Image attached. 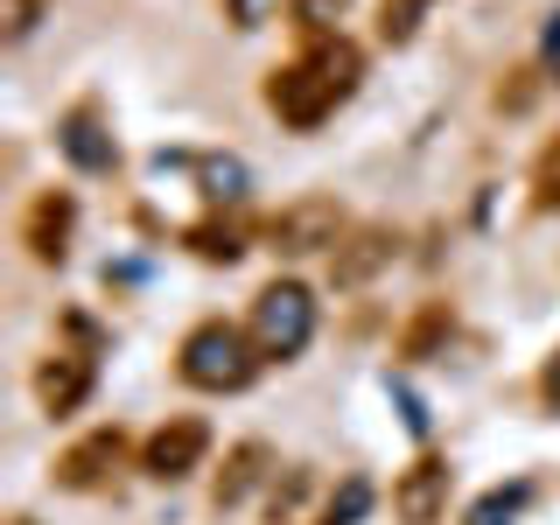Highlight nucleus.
I'll list each match as a JSON object with an SVG mask.
<instances>
[{"instance_id":"obj_1","label":"nucleus","mask_w":560,"mask_h":525,"mask_svg":"<svg viewBox=\"0 0 560 525\" xmlns=\"http://www.w3.org/2000/svg\"><path fill=\"white\" fill-rule=\"evenodd\" d=\"M358 78H364L358 43H343V35H315L302 57H288V63H280L273 78H267V105H273L280 127L315 133L350 92H358Z\"/></svg>"},{"instance_id":"obj_2","label":"nucleus","mask_w":560,"mask_h":525,"mask_svg":"<svg viewBox=\"0 0 560 525\" xmlns=\"http://www.w3.org/2000/svg\"><path fill=\"white\" fill-rule=\"evenodd\" d=\"M259 343L245 337L238 323H197L175 350V372L183 385H197V393H245V385L259 378Z\"/></svg>"},{"instance_id":"obj_3","label":"nucleus","mask_w":560,"mask_h":525,"mask_svg":"<svg viewBox=\"0 0 560 525\" xmlns=\"http://www.w3.org/2000/svg\"><path fill=\"white\" fill-rule=\"evenodd\" d=\"M245 337L259 343L267 364L302 358L308 337H315V294L302 288V280H267V288L253 294V323H245Z\"/></svg>"},{"instance_id":"obj_4","label":"nucleus","mask_w":560,"mask_h":525,"mask_svg":"<svg viewBox=\"0 0 560 525\" xmlns=\"http://www.w3.org/2000/svg\"><path fill=\"white\" fill-rule=\"evenodd\" d=\"M343 203L337 197H294V203H280L273 218H267V245L273 253H288V259H302V253H337L343 245Z\"/></svg>"},{"instance_id":"obj_5","label":"nucleus","mask_w":560,"mask_h":525,"mask_svg":"<svg viewBox=\"0 0 560 525\" xmlns=\"http://www.w3.org/2000/svg\"><path fill=\"white\" fill-rule=\"evenodd\" d=\"M70 337L78 343H57L43 364H35V399H43V413H78L84 399H92V378H98V358H92V329L70 323Z\"/></svg>"},{"instance_id":"obj_6","label":"nucleus","mask_w":560,"mask_h":525,"mask_svg":"<svg viewBox=\"0 0 560 525\" xmlns=\"http://www.w3.org/2000/svg\"><path fill=\"white\" fill-rule=\"evenodd\" d=\"M203 455H210V428H203L197 413H168L162 428L140 442V469H148L154 483H183Z\"/></svg>"},{"instance_id":"obj_7","label":"nucleus","mask_w":560,"mask_h":525,"mask_svg":"<svg viewBox=\"0 0 560 525\" xmlns=\"http://www.w3.org/2000/svg\"><path fill=\"white\" fill-rule=\"evenodd\" d=\"M70 232H78V197L70 189H35L28 210H22V245H28L35 267H63Z\"/></svg>"},{"instance_id":"obj_8","label":"nucleus","mask_w":560,"mask_h":525,"mask_svg":"<svg viewBox=\"0 0 560 525\" xmlns=\"http://www.w3.org/2000/svg\"><path fill=\"white\" fill-rule=\"evenodd\" d=\"M448 490H455L448 455H413V463L393 477V512H399V525H442Z\"/></svg>"},{"instance_id":"obj_9","label":"nucleus","mask_w":560,"mask_h":525,"mask_svg":"<svg viewBox=\"0 0 560 525\" xmlns=\"http://www.w3.org/2000/svg\"><path fill=\"white\" fill-rule=\"evenodd\" d=\"M119 463H127V434H119V428H92L84 442H70L57 455L49 477H57V490H105Z\"/></svg>"},{"instance_id":"obj_10","label":"nucleus","mask_w":560,"mask_h":525,"mask_svg":"<svg viewBox=\"0 0 560 525\" xmlns=\"http://www.w3.org/2000/svg\"><path fill=\"white\" fill-rule=\"evenodd\" d=\"M393 253H399L393 224H358V232H343V245L329 253V280H337V288H364L378 267H393Z\"/></svg>"},{"instance_id":"obj_11","label":"nucleus","mask_w":560,"mask_h":525,"mask_svg":"<svg viewBox=\"0 0 560 525\" xmlns=\"http://www.w3.org/2000/svg\"><path fill=\"white\" fill-rule=\"evenodd\" d=\"M57 148H63L78 168H92V175H105V168L119 162L113 133H105V119H98V105H70V113L57 119Z\"/></svg>"},{"instance_id":"obj_12","label":"nucleus","mask_w":560,"mask_h":525,"mask_svg":"<svg viewBox=\"0 0 560 525\" xmlns=\"http://www.w3.org/2000/svg\"><path fill=\"white\" fill-rule=\"evenodd\" d=\"M267 442H238L232 455H224V477H218V490H210V498L218 504H245V490H253L259 477H267Z\"/></svg>"},{"instance_id":"obj_13","label":"nucleus","mask_w":560,"mask_h":525,"mask_svg":"<svg viewBox=\"0 0 560 525\" xmlns=\"http://www.w3.org/2000/svg\"><path fill=\"white\" fill-rule=\"evenodd\" d=\"M448 329H455V315H448V302H428V308H420L413 323H407V337H399V358H407V364H420V358H434V343H442Z\"/></svg>"},{"instance_id":"obj_14","label":"nucleus","mask_w":560,"mask_h":525,"mask_svg":"<svg viewBox=\"0 0 560 525\" xmlns=\"http://www.w3.org/2000/svg\"><path fill=\"white\" fill-rule=\"evenodd\" d=\"M183 238H189V253H197V259H224V267L245 253V232H238L232 218H203V224H189Z\"/></svg>"},{"instance_id":"obj_15","label":"nucleus","mask_w":560,"mask_h":525,"mask_svg":"<svg viewBox=\"0 0 560 525\" xmlns=\"http://www.w3.org/2000/svg\"><path fill=\"white\" fill-rule=\"evenodd\" d=\"M428 14H434V0H378V35L399 49V43H413V35H420Z\"/></svg>"},{"instance_id":"obj_16","label":"nucleus","mask_w":560,"mask_h":525,"mask_svg":"<svg viewBox=\"0 0 560 525\" xmlns=\"http://www.w3.org/2000/svg\"><path fill=\"white\" fill-rule=\"evenodd\" d=\"M533 210H560V133L533 154Z\"/></svg>"},{"instance_id":"obj_17","label":"nucleus","mask_w":560,"mask_h":525,"mask_svg":"<svg viewBox=\"0 0 560 525\" xmlns=\"http://www.w3.org/2000/svg\"><path fill=\"white\" fill-rule=\"evenodd\" d=\"M518 512H525V483H512V490H483V498L469 504L463 525H512Z\"/></svg>"},{"instance_id":"obj_18","label":"nucleus","mask_w":560,"mask_h":525,"mask_svg":"<svg viewBox=\"0 0 560 525\" xmlns=\"http://www.w3.org/2000/svg\"><path fill=\"white\" fill-rule=\"evenodd\" d=\"M364 504H372V483H364V477H343V490L323 504V518H315V525H350Z\"/></svg>"},{"instance_id":"obj_19","label":"nucleus","mask_w":560,"mask_h":525,"mask_svg":"<svg viewBox=\"0 0 560 525\" xmlns=\"http://www.w3.org/2000/svg\"><path fill=\"white\" fill-rule=\"evenodd\" d=\"M43 8H49V0H0V43H22V35H35Z\"/></svg>"},{"instance_id":"obj_20","label":"nucleus","mask_w":560,"mask_h":525,"mask_svg":"<svg viewBox=\"0 0 560 525\" xmlns=\"http://www.w3.org/2000/svg\"><path fill=\"white\" fill-rule=\"evenodd\" d=\"M343 8H350V0H294V22H302L308 43H315V35H329V22H337Z\"/></svg>"},{"instance_id":"obj_21","label":"nucleus","mask_w":560,"mask_h":525,"mask_svg":"<svg viewBox=\"0 0 560 525\" xmlns=\"http://www.w3.org/2000/svg\"><path fill=\"white\" fill-rule=\"evenodd\" d=\"M232 22H245V28H253V22H259V0H232Z\"/></svg>"},{"instance_id":"obj_22","label":"nucleus","mask_w":560,"mask_h":525,"mask_svg":"<svg viewBox=\"0 0 560 525\" xmlns=\"http://www.w3.org/2000/svg\"><path fill=\"white\" fill-rule=\"evenodd\" d=\"M547 399L560 407V350H553V364H547Z\"/></svg>"},{"instance_id":"obj_23","label":"nucleus","mask_w":560,"mask_h":525,"mask_svg":"<svg viewBox=\"0 0 560 525\" xmlns=\"http://www.w3.org/2000/svg\"><path fill=\"white\" fill-rule=\"evenodd\" d=\"M8 525H35V518H8Z\"/></svg>"}]
</instances>
